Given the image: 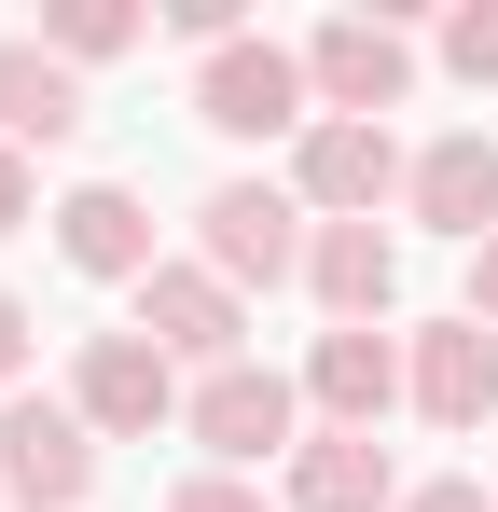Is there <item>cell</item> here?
Here are the masks:
<instances>
[{
  "mask_svg": "<svg viewBox=\"0 0 498 512\" xmlns=\"http://www.w3.org/2000/svg\"><path fill=\"white\" fill-rule=\"evenodd\" d=\"M305 250H319V222L291 180H208L194 194V263L222 291H277V277H305Z\"/></svg>",
  "mask_w": 498,
  "mask_h": 512,
  "instance_id": "1",
  "label": "cell"
},
{
  "mask_svg": "<svg viewBox=\"0 0 498 512\" xmlns=\"http://www.w3.org/2000/svg\"><path fill=\"white\" fill-rule=\"evenodd\" d=\"M180 429L208 443V471H263V457H305V374H263V360H222L194 374Z\"/></svg>",
  "mask_w": 498,
  "mask_h": 512,
  "instance_id": "2",
  "label": "cell"
},
{
  "mask_svg": "<svg viewBox=\"0 0 498 512\" xmlns=\"http://www.w3.org/2000/svg\"><path fill=\"white\" fill-rule=\"evenodd\" d=\"M194 125H208V139H305V125H319L305 42H222V56L194 70Z\"/></svg>",
  "mask_w": 498,
  "mask_h": 512,
  "instance_id": "3",
  "label": "cell"
},
{
  "mask_svg": "<svg viewBox=\"0 0 498 512\" xmlns=\"http://www.w3.org/2000/svg\"><path fill=\"white\" fill-rule=\"evenodd\" d=\"M180 402H194V388H180V360H166L153 333H83V360H70V416L97 429V443H153Z\"/></svg>",
  "mask_w": 498,
  "mask_h": 512,
  "instance_id": "4",
  "label": "cell"
},
{
  "mask_svg": "<svg viewBox=\"0 0 498 512\" xmlns=\"http://www.w3.org/2000/svg\"><path fill=\"white\" fill-rule=\"evenodd\" d=\"M305 84H319L332 125H388L415 97V28H388V14H332L319 42H305Z\"/></svg>",
  "mask_w": 498,
  "mask_h": 512,
  "instance_id": "5",
  "label": "cell"
},
{
  "mask_svg": "<svg viewBox=\"0 0 498 512\" xmlns=\"http://www.w3.org/2000/svg\"><path fill=\"white\" fill-rule=\"evenodd\" d=\"M83 485H97V429L70 402H42V388H14L0 402V499L14 512H83Z\"/></svg>",
  "mask_w": 498,
  "mask_h": 512,
  "instance_id": "6",
  "label": "cell"
},
{
  "mask_svg": "<svg viewBox=\"0 0 498 512\" xmlns=\"http://www.w3.org/2000/svg\"><path fill=\"white\" fill-rule=\"evenodd\" d=\"M402 180H415V153L388 139V125H332V111H319V125L291 139V194H305V222H374Z\"/></svg>",
  "mask_w": 498,
  "mask_h": 512,
  "instance_id": "7",
  "label": "cell"
},
{
  "mask_svg": "<svg viewBox=\"0 0 498 512\" xmlns=\"http://www.w3.org/2000/svg\"><path fill=\"white\" fill-rule=\"evenodd\" d=\"M139 333H153L180 374H222V360H249V291H222L208 263H153V277H139Z\"/></svg>",
  "mask_w": 498,
  "mask_h": 512,
  "instance_id": "8",
  "label": "cell"
},
{
  "mask_svg": "<svg viewBox=\"0 0 498 512\" xmlns=\"http://www.w3.org/2000/svg\"><path fill=\"white\" fill-rule=\"evenodd\" d=\"M402 388L429 429H485L498 416V333L457 305V319H429V333H402Z\"/></svg>",
  "mask_w": 498,
  "mask_h": 512,
  "instance_id": "9",
  "label": "cell"
},
{
  "mask_svg": "<svg viewBox=\"0 0 498 512\" xmlns=\"http://www.w3.org/2000/svg\"><path fill=\"white\" fill-rule=\"evenodd\" d=\"M402 457L374 443V429H305V457L277 471V512H402Z\"/></svg>",
  "mask_w": 498,
  "mask_h": 512,
  "instance_id": "10",
  "label": "cell"
},
{
  "mask_svg": "<svg viewBox=\"0 0 498 512\" xmlns=\"http://www.w3.org/2000/svg\"><path fill=\"white\" fill-rule=\"evenodd\" d=\"M402 208L429 222V236H471V250H498V139L485 125H457V139H429L402 180Z\"/></svg>",
  "mask_w": 498,
  "mask_h": 512,
  "instance_id": "11",
  "label": "cell"
},
{
  "mask_svg": "<svg viewBox=\"0 0 498 512\" xmlns=\"http://www.w3.org/2000/svg\"><path fill=\"white\" fill-rule=\"evenodd\" d=\"M56 263H70V277H111V291H139V277H153V208H139L125 180L56 194Z\"/></svg>",
  "mask_w": 498,
  "mask_h": 512,
  "instance_id": "12",
  "label": "cell"
},
{
  "mask_svg": "<svg viewBox=\"0 0 498 512\" xmlns=\"http://www.w3.org/2000/svg\"><path fill=\"white\" fill-rule=\"evenodd\" d=\"M305 291L332 305V333H374V319L402 305V236H388V222H319V250H305Z\"/></svg>",
  "mask_w": 498,
  "mask_h": 512,
  "instance_id": "13",
  "label": "cell"
},
{
  "mask_svg": "<svg viewBox=\"0 0 498 512\" xmlns=\"http://www.w3.org/2000/svg\"><path fill=\"white\" fill-rule=\"evenodd\" d=\"M0 139H14V153H70L83 139V70L42 56V28L0 42Z\"/></svg>",
  "mask_w": 498,
  "mask_h": 512,
  "instance_id": "14",
  "label": "cell"
},
{
  "mask_svg": "<svg viewBox=\"0 0 498 512\" xmlns=\"http://www.w3.org/2000/svg\"><path fill=\"white\" fill-rule=\"evenodd\" d=\"M305 402H319V429H374L388 402H415L402 388V333H319L305 346Z\"/></svg>",
  "mask_w": 498,
  "mask_h": 512,
  "instance_id": "15",
  "label": "cell"
},
{
  "mask_svg": "<svg viewBox=\"0 0 498 512\" xmlns=\"http://www.w3.org/2000/svg\"><path fill=\"white\" fill-rule=\"evenodd\" d=\"M125 42H153V14H139V0H56V14H42V56H70V70L125 56Z\"/></svg>",
  "mask_w": 498,
  "mask_h": 512,
  "instance_id": "16",
  "label": "cell"
},
{
  "mask_svg": "<svg viewBox=\"0 0 498 512\" xmlns=\"http://www.w3.org/2000/svg\"><path fill=\"white\" fill-rule=\"evenodd\" d=\"M443 70H457L471 97L498 84V0H457V14H443Z\"/></svg>",
  "mask_w": 498,
  "mask_h": 512,
  "instance_id": "17",
  "label": "cell"
},
{
  "mask_svg": "<svg viewBox=\"0 0 498 512\" xmlns=\"http://www.w3.org/2000/svg\"><path fill=\"white\" fill-rule=\"evenodd\" d=\"M166 512H277V499H263L249 471H180V485H166Z\"/></svg>",
  "mask_w": 498,
  "mask_h": 512,
  "instance_id": "18",
  "label": "cell"
},
{
  "mask_svg": "<svg viewBox=\"0 0 498 512\" xmlns=\"http://www.w3.org/2000/svg\"><path fill=\"white\" fill-rule=\"evenodd\" d=\"M28 222H42V180H28V153L0 139V236H28Z\"/></svg>",
  "mask_w": 498,
  "mask_h": 512,
  "instance_id": "19",
  "label": "cell"
},
{
  "mask_svg": "<svg viewBox=\"0 0 498 512\" xmlns=\"http://www.w3.org/2000/svg\"><path fill=\"white\" fill-rule=\"evenodd\" d=\"M28 333H42V319H28V305H14V291H0V402H14V388H28Z\"/></svg>",
  "mask_w": 498,
  "mask_h": 512,
  "instance_id": "20",
  "label": "cell"
},
{
  "mask_svg": "<svg viewBox=\"0 0 498 512\" xmlns=\"http://www.w3.org/2000/svg\"><path fill=\"white\" fill-rule=\"evenodd\" d=\"M402 512H498V499H485V485H471V471H443V485H415Z\"/></svg>",
  "mask_w": 498,
  "mask_h": 512,
  "instance_id": "21",
  "label": "cell"
},
{
  "mask_svg": "<svg viewBox=\"0 0 498 512\" xmlns=\"http://www.w3.org/2000/svg\"><path fill=\"white\" fill-rule=\"evenodd\" d=\"M471 319L498 333V250H471Z\"/></svg>",
  "mask_w": 498,
  "mask_h": 512,
  "instance_id": "22",
  "label": "cell"
}]
</instances>
